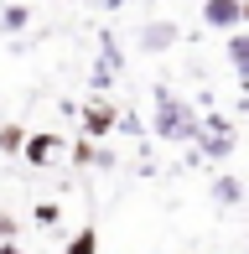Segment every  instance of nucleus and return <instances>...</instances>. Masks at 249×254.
Masks as SVG:
<instances>
[{
    "mask_svg": "<svg viewBox=\"0 0 249 254\" xmlns=\"http://www.w3.org/2000/svg\"><path fill=\"white\" fill-rule=\"evenodd\" d=\"M202 21L213 31H239L244 26V0H202Z\"/></svg>",
    "mask_w": 249,
    "mask_h": 254,
    "instance_id": "obj_2",
    "label": "nucleus"
},
{
    "mask_svg": "<svg viewBox=\"0 0 249 254\" xmlns=\"http://www.w3.org/2000/svg\"><path fill=\"white\" fill-rule=\"evenodd\" d=\"M83 130H88V135L115 130V109H109V104H88V109H83Z\"/></svg>",
    "mask_w": 249,
    "mask_h": 254,
    "instance_id": "obj_6",
    "label": "nucleus"
},
{
    "mask_svg": "<svg viewBox=\"0 0 249 254\" xmlns=\"http://www.w3.org/2000/svg\"><path fill=\"white\" fill-rule=\"evenodd\" d=\"M62 156V140L52 130H37V135H26V151H21V161H31V166H52V161Z\"/></svg>",
    "mask_w": 249,
    "mask_h": 254,
    "instance_id": "obj_3",
    "label": "nucleus"
},
{
    "mask_svg": "<svg viewBox=\"0 0 249 254\" xmlns=\"http://www.w3.org/2000/svg\"><path fill=\"white\" fill-rule=\"evenodd\" d=\"M229 63L239 78H249V31H229Z\"/></svg>",
    "mask_w": 249,
    "mask_h": 254,
    "instance_id": "obj_5",
    "label": "nucleus"
},
{
    "mask_svg": "<svg viewBox=\"0 0 249 254\" xmlns=\"http://www.w3.org/2000/svg\"><path fill=\"white\" fill-rule=\"evenodd\" d=\"M37 223H58V202H42L37 207Z\"/></svg>",
    "mask_w": 249,
    "mask_h": 254,
    "instance_id": "obj_11",
    "label": "nucleus"
},
{
    "mask_svg": "<svg viewBox=\"0 0 249 254\" xmlns=\"http://www.w3.org/2000/svg\"><path fill=\"white\" fill-rule=\"evenodd\" d=\"M172 42H177V26H172V21H166V26L156 21V26H145L140 47H145V52H161V47H172Z\"/></svg>",
    "mask_w": 249,
    "mask_h": 254,
    "instance_id": "obj_7",
    "label": "nucleus"
},
{
    "mask_svg": "<svg viewBox=\"0 0 249 254\" xmlns=\"http://www.w3.org/2000/svg\"><path fill=\"white\" fill-rule=\"evenodd\" d=\"M62 254H99V234H94V228H83V234H73Z\"/></svg>",
    "mask_w": 249,
    "mask_h": 254,
    "instance_id": "obj_10",
    "label": "nucleus"
},
{
    "mask_svg": "<svg viewBox=\"0 0 249 254\" xmlns=\"http://www.w3.org/2000/svg\"><path fill=\"white\" fill-rule=\"evenodd\" d=\"M0 151L21 156V151H26V130H21V125H0Z\"/></svg>",
    "mask_w": 249,
    "mask_h": 254,
    "instance_id": "obj_8",
    "label": "nucleus"
},
{
    "mask_svg": "<svg viewBox=\"0 0 249 254\" xmlns=\"http://www.w3.org/2000/svg\"><path fill=\"white\" fill-rule=\"evenodd\" d=\"M156 135H161V140H192V135H197V120H192V109L177 94H156Z\"/></svg>",
    "mask_w": 249,
    "mask_h": 254,
    "instance_id": "obj_1",
    "label": "nucleus"
},
{
    "mask_svg": "<svg viewBox=\"0 0 249 254\" xmlns=\"http://www.w3.org/2000/svg\"><path fill=\"white\" fill-rule=\"evenodd\" d=\"M26 21H31L26 5H5L0 10V31H26Z\"/></svg>",
    "mask_w": 249,
    "mask_h": 254,
    "instance_id": "obj_9",
    "label": "nucleus"
},
{
    "mask_svg": "<svg viewBox=\"0 0 249 254\" xmlns=\"http://www.w3.org/2000/svg\"><path fill=\"white\" fill-rule=\"evenodd\" d=\"M244 26H249V0H244Z\"/></svg>",
    "mask_w": 249,
    "mask_h": 254,
    "instance_id": "obj_14",
    "label": "nucleus"
},
{
    "mask_svg": "<svg viewBox=\"0 0 249 254\" xmlns=\"http://www.w3.org/2000/svg\"><path fill=\"white\" fill-rule=\"evenodd\" d=\"M0 239H16V218L10 213H0Z\"/></svg>",
    "mask_w": 249,
    "mask_h": 254,
    "instance_id": "obj_12",
    "label": "nucleus"
},
{
    "mask_svg": "<svg viewBox=\"0 0 249 254\" xmlns=\"http://www.w3.org/2000/svg\"><path fill=\"white\" fill-rule=\"evenodd\" d=\"M0 254H21V244L16 239H0Z\"/></svg>",
    "mask_w": 249,
    "mask_h": 254,
    "instance_id": "obj_13",
    "label": "nucleus"
},
{
    "mask_svg": "<svg viewBox=\"0 0 249 254\" xmlns=\"http://www.w3.org/2000/svg\"><path fill=\"white\" fill-rule=\"evenodd\" d=\"M213 202H218V207H239L244 202V182L239 177H218V182H213Z\"/></svg>",
    "mask_w": 249,
    "mask_h": 254,
    "instance_id": "obj_4",
    "label": "nucleus"
}]
</instances>
